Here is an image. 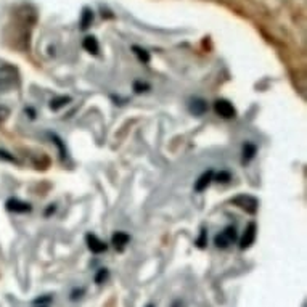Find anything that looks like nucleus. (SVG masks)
<instances>
[{"mask_svg": "<svg viewBox=\"0 0 307 307\" xmlns=\"http://www.w3.org/2000/svg\"><path fill=\"white\" fill-rule=\"evenodd\" d=\"M237 240H238L237 228L234 225H228V227H225L224 230H222L220 234L216 235V238H214V245H216L217 248H220V249H225L232 243H235Z\"/></svg>", "mask_w": 307, "mask_h": 307, "instance_id": "nucleus-1", "label": "nucleus"}, {"mask_svg": "<svg viewBox=\"0 0 307 307\" xmlns=\"http://www.w3.org/2000/svg\"><path fill=\"white\" fill-rule=\"evenodd\" d=\"M232 203L240 209L246 211L248 214H254L259 208V201L254 197H251V195H238L237 198L232 200Z\"/></svg>", "mask_w": 307, "mask_h": 307, "instance_id": "nucleus-2", "label": "nucleus"}, {"mask_svg": "<svg viewBox=\"0 0 307 307\" xmlns=\"http://www.w3.org/2000/svg\"><path fill=\"white\" fill-rule=\"evenodd\" d=\"M214 111H216L217 116L224 118V119H232V118H235V114H237L235 106L232 105L228 100H224V98L216 100V103H214Z\"/></svg>", "mask_w": 307, "mask_h": 307, "instance_id": "nucleus-3", "label": "nucleus"}, {"mask_svg": "<svg viewBox=\"0 0 307 307\" xmlns=\"http://www.w3.org/2000/svg\"><path fill=\"white\" fill-rule=\"evenodd\" d=\"M256 235H257V227H256L254 222H249L248 227L245 228L243 237H241V240H240V248L241 249L251 248V245H253L254 240H256Z\"/></svg>", "mask_w": 307, "mask_h": 307, "instance_id": "nucleus-4", "label": "nucleus"}, {"mask_svg": "<svg viewBox=\"0 0 307 307\" xmlns=\"http://www.w3.org/2000/svg\"><path fill=\"white\" fill-rule=\"evenodd\" d=\"M86 241H87L89 249H90L94 254H101V253H105V251L108 249V245L105 243V241L100 240V238H98L97 235H94V234H89V235L86 237Z\"/></svg>", "mask_w": 307, "mask_h": 307, "instance_id": "nucleus-5", "label": "nucleus"}, {"mask_svg": "<svg viewBox=\"0 0 307 307\" xmlns=\"http://www.w3.org/2000/svg\"><path fill=\"white\" fill-rule=\"evenodd\" d=\"M5 206H7L8 211H12V212H29L32 209L29 203L20 201V200H16V198H10V200L5 203Z\"/></svg>", "mask_w": 307, "mask_h": 307, "instance_id": "nucleus-6", "label": "nucleus"}, {"mask_svg": "<svg viewBox=\"0 0 307 307\" xmlns=\"http://www.w3.org/2000/svg\"><path fill=\"white\" fill-rule=\"evenodd\" d=\"M214 180V171L212 169H209V171H206V172H203L201 175H200V179L195 182V190L197 191H204L208 187H209V183Z\"/></svg>", "mask_w": 307, "mask_h": 307, "instance_id": "nucleus-7", "label": "nucleus"}, {"mask_svg": "<svg viewBox=\"0 0 307 307\" xmlns=\"http://www.w3.org/2000/svg\"><path fill=\"white\" fill-rule=\"evenodd\" d=\"M130 241V237L126 234V232H116V234L111 237V243H113V246L118 249V251H123Z\"/></svg>", "mask_w": 307, "mask_h": 307, "instance_id": "nucleus-8", "label": "nucleus"}, {"mask_svg": "<svg viewBox=\"0 0 307 307\" xmlns=\"http://www.w3.org/2000/svg\"><path fill=\"white\" fill-rule=\"evenodd\" d=\"M188 109H190V113L195 114V116H203L208 111V103L204 100H201V98H195V100L190 101Z\"/></svg>", "mask_w": 307, "mask_h": 307, "instance_id": "nucleus-9", "label": "nucleus"}, {"mask_svg": "<svg viewBox=\"0 0 307 307\" xmlns=\"http://www.w3.org/2000/svg\"><path fill=\"white\" fill-rule=\"evenodd\" d=\"M82 47L86 49L89 53H92V55H98V52H100L98 41L95 39L94 35H87L86 39H84V42H82Z\"/></svg>", "mask_w": 307, "mask_h": 307, "instance_id": "nucleus-10", "label": "nucleus"}, {"mask_svg": "<svg viewBox=\"0 0 307 307\" xmlns=\"http://www.w3.org/2000/svg\"><path fill=\"white\" fill-rule=\"evenodd\" d=\"M256 151H257V148H256L254 143H249V142L245 143V146H243V158H241V163L248 164V163L256 156Z\"/></svg>", "mask_w": 307, "mask_h": 307, "instance_id": "nucleus-11", "label": "nucleus"}, {"mask_svg": "<svg viewBox=\"0 0 307 307\" xmlns=\"http://www.w3.org/2000/svg\"><path fill=\"white\" fill-rule=\"evenodd\" d=\"M71 101V97H66V95H61V97H55L52 101H50V109L57 111L60 108H63L64 105H68Z\"/></svg>", "mask_w": 307, "mask_h": 307, "instance_id": "nucleus-12", "label": "nucleus"}, {"mask_svg": "<svg viewBox=\"0 0 307 307\" xmlns=\"http://www.w3.org/2000/svg\"><path fill=\"white\" fill-rule=\"evenodd\" d=\"M92 21H94V13H92L89 8H84V13L81 18V29H87L92 24Z\"/></svg>", "mask_w": 307, "mask_h": 307, "instance_id": "nucleus-13", "label": "nucleus"}, {"mask_svg": "<svg viewBox=\"0 0 307 307\" xmlns=\"http://www.w3.org/2000/svg\"><path fill=\"white\" fill-rule=\"evenodd\" d=\"M132 50H134V53H135V57L138 58V61L140 63H150V53H148L145 49H142V47H137V45H134L132 47Z\"/></svg>", "mask_w": 307, "mask_h": 307, "instance_id": "nucleus-14", "label": "nucleus"}, {"mask_svg": "<svg viewBox=\"0 0 307 307\" xmlns=\"http://www.w3.org/2000/svg\"><path fill=\"white\" fill-rule=\"evenodd\" d=\"M108 277H109L108 268H100V271L97 272V275H95V283H98V285L105 283L108 280Z\"/></svg>", "mask_w": 307, "mask_h": 307, "instance_id": "nucleus-15", "label": "nucleus"}, {"mask_svg": "<svg viewBox=\"0 0 307 307\" xmlns=\"http://www.w3.org/2000/svg\"><path fill=\"white\" fill-rule=\"evenodd\" d=\"M134 90L137 92V94H142V92L150 90V86H148V84H145V82L135 81V82H134Z\"/></svg>", "mask_w": 307, "mask_h": 307, "instance_id": "nucleus-16", "label": "nucleus"}, {"mask_svg": "<svg viewBox=\"0 0 307 307\" xmlns=\"http://www.w3.org/2000/svg\"><path fill=\"white\" fill-rule=\"evenodd\" d=\"M206 243H208V240H206V230H201V237L198 238V241H197V245L200 246V248H204L206 246Z\"/></svg>", "mask_w": 307, "mask_h": 307, "instance_id": "nucleus-17", "label": "nucleus"}, {"mask_svg": "<svg viewBox=\"0 0 307 307\" xmlns=\"http://www.w3.org/2000/svg\"><path fill=\"white\" fill-rule=\"evenodd\" d=\"M8 114H10V109L7 106H0V123H4V121L8 118Z\"/></svg>", "mask_w": 307, "mask_h": 307, "instance_id": "nucleus-18", "label": "nucleus"}, {"mask_svg": "<svg viewBox=\"0 0 307 307\" xmlns=\"http://www.w3.org/2000/svg\"><path fill=\"white\" fill-rule=\"evenodd\" d=\"M228 180H230V174L225 172V171L217 175V182H228Z\"/></svg>", "mask_w": 307, "mask_h": 307, "instance_id": "nucleus-19", "label": "nucleus"}, {"mask_svg": "<svg viewBox=\"0 0 307 307\" xmlns=\"http://www.w3.org/2000/svg\"><path fill=\"white\" fill-rule=\"evenodd\" d=\"M86 293L84 290H74L72 293H71V299L72 301H76V299H79V297H82V294Z\"/></svg>", "mask_w": 307, "mask_h": 307, "instance_id": "nucleus-20", "label": "nucleus"}, {"mask_svg": "<svg viewBox=\"0 0 307 307\" xmlns=\"http://www.w3.org/2000/svg\"><path fill=\"white\" fill-rule=\"evenodd\" d=\"M146 307H155V305H153V304H148Z\"/></svg>", "mask_w": 307, "mask_h": 307, "instance_id": "nucleus-21", "label": "nucleus"}, {"mask_svg": "<svg viewBox=\"0 0 307 307\" xmlns=\"http://www.w3.org/2000/svg\"><path fill=\"white\" fill-rule=\"evenodd\" d=\"M37 307H47V305H42V304H41V305H37Z\"/></svg>", "mask_w": 307, "mask_h": 307, "instance_id": "nucleus-22", "label": "nucleus"}]
</instances>
